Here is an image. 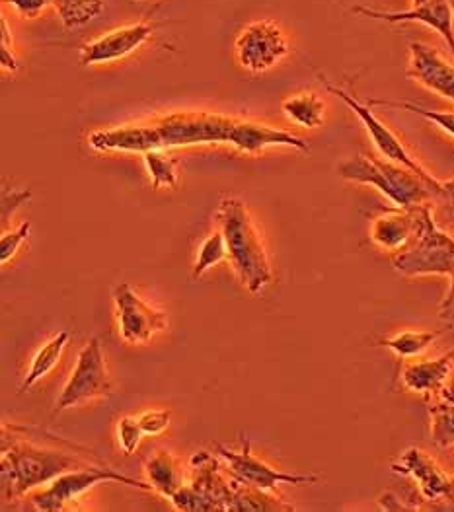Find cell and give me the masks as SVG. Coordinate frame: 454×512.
Segmentation results:
<instances>
[{"mask_svg": "<svg viewBox=\"0 0 454 512\" xmlns=\"http://www.w3.org/2000/svg\"><path fill=\"white\" fill-rule=\"evenodd\" d=\"M86 454H76V450L61 448H43L34 442L18 437L12 425H2V456H0V481H2V499L16 501L24 497L30 489L47 485L53 479L63 476L76 468H82Z\"/></svg>", "mask_w": 454, "mask_h": 512, "instance_id": "obj_1", "label": "cell"}, {"mask_svg": "<svg viewBox=\"0 0 454 512\" xmlns=\"http://www.w3.org/2000/svg\"><path fill=\"white\" fill-rule=\"evenodd\" d=\"M215 219L225 234L228 261L238 279L250 293H262L275 275L262 234L250 217L246 203L236 197H225L217 207Z\"/></svg>", "mask_w": 454, "mask_h": 512, "instance_id": "obj_2", "label": "cell"}, {"mask_svg": "<svg viewBox=\"0 0 454 512\" xmlns=\"http://www.w3.org/2000/svg\"><path fill=\"white\" fill-rule=\"evenodd\" d=\"M338 174L343 180L363 185H373L384 197H388L396 207L414 209L431 203L439 180L431 174H417L414 170L373 156L357 154L338 166Z\"/></svg>", "mask_w": 454, "mask_h": 512, "instance_id": "obj_3", "label": "cell"}, {"mask_svg": "<svg viewBox=\"0 0 454 512\" xmlns=\"http://www.w3.org/2000/svg\"><path fill=\"white\" fill-rule=\"evenodd\" d=\"M394 269L404 277L454 273V236L437 224L431 203L417 207V232L414 240L392 257Z\"/></svg>", "mask_w": 454, "mask_h": 512, "instance_id": "obj_4", "label": "cell"}, {"mask_svg": "<svg viewBox=\"0 0 454 512\" xmlns=\"http://www.w3.org/2000/svg\"><path fill=\"white\" fill-rule=\"evenodd\" d=\"M238 119L209 111H176L152 121L160 148L230 145Z\"/></svg>", "mask_w": 454, "mask_h": 512, "instance_id": "obj_5", "label": "cell"}, {"mask_svg": "<svg viewBox=\"0 0 454 512\" xmlns=\"http://www.w3.org/2000/svg\"><path fill=\"white\" fill-rule=\"evenodd\" d=\"M100 483H123V485H129V487H137L141 491H154L151 483L117 474L115 470L108 468V466L86 464L82 468L65 472L63 476L53 479L49 483V487L34 493L32 503L38 511L43 512L67 511V509H73V507L76 509V501L86 491H90L92 487H96Z\"/></svg>", "mask_w": 454, "mask_h": 512, "instance_id": "obj_6", "label": "cell"}, {"mask_svg": "<svg viewBox=\"0 0 454 512\" xmlns=\"http://www.w3.org/2000/svg\"><path fill=\"white\" fill-rule=\"evenodd\" d=\"M191 481L170 501L178 511L230 512L232 485L219 474V462L209 452H197L190 460Z\"/></svg>", "mask_w": 454, "mask_h": 512, "instance_id": "obj_7", "label": "cell"}, {"mask_svg": "<svg viewBox=\"0 0 454 512\" xmlns=\"http://www.w3.org/2000/svg\"><path fill=\"white\" fill-rule=\"evenodd\" d=\"M392 472L416 481L417 511H454V476H449L427 452L417 446L408 448L392 464Z\"/></svg>", "mask_w": 454, "mask_h": 512, "instance_id": "obj_8", "label": "cell"}, {"mask_svg": "<svg viewBox=\"0 0 454 512\" xmlns=\"http://www.w3.org/2000/svg\"><path fill=\"white\" fill-rule=\"evenodd\" d=\"M114 392L110 370L106 365L100 337H92L78 353L75 370L69 376L61 396L55 403V413L76 407L90 400L108 398Z\"/></svg>", "mask_w": 454, "mask_h": 512, "instance_id": "obj_9", "label": "cell"}, {"mask_svg": "<svg viewBox=\"0 0 454 512\" xmlns=\"http://www.w3.org/2000/svg\"><path fill=\"white\" fill-rule=\"evenodd\" d=\"M289 55L287 37L269 20L246 26L236 39L238 63L250 73H264Z\"/></svg>", "mask_w": 454, "mask_h": 512, "instance_id": "obj_10", "label": "cell"}, {"mask_svg": "<svg viewBox=\"0 0 454 512\" xmlns=\"http://www.w3.org/2000/svg\"><path fill=\"white\" fill-rule=\"evenodd\" d=\"M320 82H322V86H324L330 94H334L336 98H340L341 102L361 119V123L365 125V129H367V133H369L373 145L377 147V150H379L380 154H382L386 160L396 162V164H402V166L414 170L417 174H423V176L429 174V172L417 162L416 158L408 152V148L404 147V143L394 135V131H390V127H386V125L380 121L379 117L375 115V111L371 110V106L361 104L351 92H347V90L341 88V86L332 84L324 74H320Z\"/></svg>", "mask_w": 454, "mask_h": 512, "instance_id": "obj_11", "label": "cell"}, {"mask_svg": "<svg viewBox=\"0 0 454 512\" xmlns=\"http://www.w3.org/2000/svg\"><path fill=\"white\" fill-rule=\"evenodd\" d=\"M217 448V454L223 456L232 470L234 477L238 481H244L248 485H254V487H260L265 491H277L279 485H312L316 483L320 477L314 476V474H283V472H277L275 468H271L269 464H265L264 460L256 458L254 452H252V442L248 437L242 435V450L240 452H234L223 444H215Z\"/></svg>", "mask_w": 454, "mask_h": 512, "instance_id": "obj_12", "label": "cell"}, {"mask_svg": "<svg viewBox=\"0 0 454 512\" xmlns=\"http://www.w3.org/2000/svg\"><path fill=\"white\" fill-rule=\"evenodd\" d=\"M115 312L119 335L123 341L137 345L147 343L154 333L164 330L168 316L143 302V298L131 289V285L121 283L114 291Z\"/></svg>", "mask_w": 454, "mask_h": 512, "instance_id": "obj_13", "label": "cell"}, {"mask_svg": "<svg viewBox=\"0 0 454 512\" xmlns=\"http://www.w3.org/2000/svg\"><path fill=\"white\" fill-rule=\"evenodd\" d=\"M351 12L390 24H425L441 34L454 53V12L449 0H427L421 6L406 12H386L365 4H357L351 8Z\"/></svg>", "mask_w": 454, "mask_h": 512, "instance_id": "obj_14", "label": "cell"}, {"mask_svg": "<svg viewBox=\"0 0 454 512\" xmlns=\"http://www.w3.org/2000/svg\"><path fill=\"white\" fill-rule=\"evenodd\" d=\"M151 24H131L112 30L104 36L96 37L80 47V65H100V63H112L119 61L133 51H137L141 45H145L152 37Z\"/></svg>", "mask_w": 454, "mask_h": 512, "instance_id": "obj_15", "label": "cell"}, {"mask_svg": "<svg viewBox=\"0 0 454 512\" xmlns=\"http://www.w3.org/2000/svg\"><path fill=\"white\" fill-rule=\"evenodd\" d=\"M408 76L417 80L427 90L454 102V65H451L435 47L421 41L410 43Z\"/></svg>", "mask_w": 454, "mask_h": 512, "instance_id": "obj_16", "label": "cell"}, {"mask_svg": "<svg viewBox=\"0 0 454 512\" xmlns=\"http://www.w3.org/2000/svg\"><path fill=\"white\" fill-rule=\"evenodd\" d=\"M417 207L414 209H386L371 220L369 236L375 246L384 252H402L416 236Z\"/></svg>", "mask_w": 454, "mask_h": 512, "instance_id": "obj_17", "label": "cell"}, {"mask_svg": "<svg viewBox=\"0 0 454 512\" xmlns=\"http://www.w3.org/2000/svg\"><path fill=\"white\" fill-rule=\"evenodd\" d=\"M88 145L98 152H139L145 154L149 150H160L156 129L149 123L123 125L114 129L94 131L88 137Z\"/></svg>", "mask_w": 454, "mask_h": 512, "instance_id": "obj_18", "label": "cell"}, {"mask_svg": "<svg viewBox=\"0 0 454 512\" xmlns=\"http://www.w3.org/2000/svg\"><path fill=\"white\" fill-rule=\"evenodd\" d=\"M454 368V347L445 355L427 361H408L402 366L400 378L406 390L431 398L443 390Z\"/></svg>", "mask_w": 454, "mask_h": 512, "instance_id": "obj_19", "label": "cell"}, {"mask_svg": "<svg viewBox=\"0 0 454 512\" xmlns=\"http://www.w3.org/2000/svg\"><path fill=\"white\" fill-rule=\"evenodd\" d=\"M230 145L244 154H256L269 147H293L303 152H310V145L301 137L289 131L273 129L269 125L244 121V119H238Z\"/></svg>", "mask_w": 454, "mask_h": 512, "instance_id": "obj_20", "label": "cell"}, {"mask_svg": "<svg viewBox=\"0 0 454 512\" xmlns=\"http://www.w3.org/2000/svg\"><path fill=\"white\" fill-rule=\"evenodd\" d=\"M145 470L154 491L166 499H172L186 485L182 462L168 450H156L147 460Z\"/></svg>", "mask_w": 454, "mask_h": 512, "instance_id": "obj_21", "label": "cell"}, {"mask_svg": "<svg viewBox=\"0 0 454 512\" xmlns=\"http://www.w3.org/2000/svg\"><path fill=\"white\" fill-rule=\"evenodd\" d=\"M232 485V503L230 512H291L295 507L287 505L281 497H275L273 491H265L260 487L230 479Z\"/></svg>", "mask_w": 454, "mask_h": 512, "instance_id": "obj_22", "label": "cell"}, {"mask_svg": "<svg viewBox=\"0 0 454 512\" xmlns=\"http://www.w3.org/2000/svg\"><path fill=\"white\" fill-rule=\"evenodd\" d=\"M69 339H71V333H69V331H59L53 339H49V341L39 349L38 355L34 357L32 366H30V370H28V374H26L22 386H20V394L28 392L34 384H38L43 376H47V374L57 366L59 359L63 357V351H65Z\"/></svg>", "mask_w": 454, "mask_h": 512, "instance_id": "obj_23", "label": "cell"}, {"mask_svg": "<svg viewBox=\"0 0 454 512\" xmlns=\"http://www.w3.org/2000/svg\"><path fill=\"white\" fill-rule=\"evenodd\" d=\"M283 111L297 125L306 127V129H316L324 123L326 106L318 94L303 92V94L287 98L283 102Z\"/></svg>", "mask_w": 454, "mask_h": 512, "instance_id": "obj_24", "label": "cell"}, {"mask_svg": "<svg viewBox=\"0 0 454 512\" xmlns=\"http://www.w3.org/2000/svg\"><path fill=\"white\" fill-rule=\"evenodd\" d=\"M441 333L443 331H400L392 337L382 339L380 345L390 349L396 357H400L404 361H410V359L419 357L421 353H425L441 337Z\"/></svg>", "mask_w": 454, "mask_h": 512, "instance_id": "obj_25", "label": "cell"}, {"mask_svg": "<svg viewBox=\"0 0 454 512\" xmlns=\"http://www.w3.org/2000/svg\"><path fill=\"white\" fill-rule=\"evenodd\" d=\"M429 419H431V439L439 448H449L454 444V400L443 396L427 398Z\"/></svg>", "mask_w": 454, "mask_h": 512, "instance_id": "obj_26", "label": "cell"}, {"mask_svg": "<svg viewBox=\"0 0 454 512\" xmlns=\"http://www.w3.org/2000/svg\"><path fill=\"white\" fill-rule=\"evenodd\" d=\"M143 162L151 176L152 187H178V158L170 150H149L143 154Z\"/></svg>", "mask_w": 454, "mask_h": 512, "instance_id": "obj_27", "label": "cell"}, {"mask_svg": "<svg viewBox=\"0 0 454 512\" xmlns=\"http://www.w3.org/2000/svg\"><path fill=\"white\" fill-rule=\"evenodd\" d=\"M53 6L65 28H78L102 14L104 0H55Z\"/></svg>", "mask_w": 454, "mask_h": 512, "instance_id": "obj_28", "label": "cell"}, {"mask_svg": "<svg viewBox=\"0 0 454 512\" xmlns=\"http://www.w3.org/2000/svg\"><path fill=\"white\" fill-rule=\"evenodd\" d=\"M367 106L371 108H392V110L410 111L425 117L427 121L435 123L439 129H443L445 133H449L454 137V111H435L427 110L414 102H406V100H384V98H369Z\"/></svg>", "mask_w": 454, "mask_h": 512, "instance_id": "obj_29", "label": "cell"}, {"mask_svg": "<svg viewBox=\"0 0 454 512\" xmlns=\"http://www.w3.org/2000/svg\"><path fill=\"white\" fill-rule=\"evenodd\" d=\"M223 259H228L227 240H225L223 230L219 228V230L211 232L201 242V246L197 250V259H195V265H193L191 279L197 281L201 275H205L213 265L221 263Z\"/></svg>", "mask_w": 454, "mask_h": 512, "instance_id": "obj_30", "label": "cell"}, {"mask_svg": "<svg viewBox=\"0 0 454 512\" xmlns=\"http://www.w3.org/2000/svg\"><path fill=\"white\" fill-rule=\"evenodd\" d=\"M433 217L441 228L454 230V180L439 183L431 201Z\"/></svg>", "mask_w": 454, "mask_h": 512, "instance_id": "obj_31", "label": "cell"}, {"mask_svg": "<svg viewBox=\"0 0 454 512\" xmlns=\"http://www.w3.org/2000/svg\"><path fill=\"white\" fill-rule=\"evenodd\" d=\"M30 232H32L30 220L22 222L16 230L2 232V238H0V263L2 265H6L12 257L16 256V252L22 248V244L30 238Z\"/></svg>", "mask_w": 454, "mask_h": 512, "instance_id": "obj_32", "label": "cell"}, {"mask_svg": "<svg viewBox=\"0 0 454 512\" xmlns=\"http://www.w3.org/2000/svg\"><path fill=\"white\" fill-rule=\"evenodd\" d=\"M117 435H119V444H121L123 452L127 456H131L137 450V446L141 444V439L145 437V433L141 429V423H139V417H123L119 421Z\"/></svg>", "mask_w": 454, "mask_h": 512, "instance_id": "obj_33", "label": "cell"}, {"mask_svg": "<svg viewBox=\"0 0 454 512\" xmlns=\"http://www.w3.org/2000/svg\"><path fill=\"white\" fill-rule=\"evenodd\" d=\"M32 199V191L30 189H24V191H14V189H10V187H2V205H0V209H2V226L8 222L10 219V215L16 211V209H20L24 203H28Z\"/></svg>", "mask_w": 454, "mask_h": 512, "instance_id": "obj_34", "label": "cell"}, {"mask_svg": "<svg viewBox=\"0 0 454 512\" xmlns=\"http://www.w3.org/2000/svg\"><path fill=\"white\" fill-rule=\"evenodd\" d=\"M0 34H2V37H0V65L8 73H18L20 65H18V59L12 51V41H10V30H8L6 18L0 20Z\"/></svg>", "mask_w": 454, "mask_h": 512, "instance_id": "obj_35", "label": "cell"}, {"mask_svg": "<svg viewBox=\"0 0 454 512\" xmlns=\"http://www.w3.org/2000/svg\"><path fill=\"white\" fill-rule=\"evenodd\" d=\"M139 423H141V429L145 435L154 437L168 429L170 413L168 411H145L143 415H139Z\"/></svg>", "mask_w": 454, "mask_h": 512, "instance_id": "obj_36", "label": "cell"}, {"mask_svg": "<svg viewBox=\"0 0 454 512\" xmlns=\"http://www.w3.org/2000/svg\"><path fill=\"white\" fill-rule=\"evenodd\" d=\"M4 2L12 6L20 18H28V20L39 18L41 12H45L49 6L55 4V0H4Z\"/></svg>", "mask_w": 454, "mask_h": 512, "instance_id": "obj_37", "label": "cell"}, {"mask_svg": "<svg viewBox=\"0 0 454 512\" xmlns=\"http://www.w3.org/2000/svg\"><path fill=\"white\" fill-rule=\"evenodd\" d=\"M439 318H441L445 324L454 326V273L451 275L449 293L443 298V302H441V306H439Z\"/></svg>", "mask_w": 454, "mask_h": 512, "instance_id": "obj_38", "label": "cell"}, {"mask_svg": "<svg viewBox=\"0 0 454 512\" xmlns=\"http://www.w3.org/2000/svg\"><path fill=\"white\" fill-rule=\"evenodd\" d=\"M414 2V6H421L423 2H427V0H412Z\"/></svg>", "mask_w": 454, "mask_h": 512, "instance_id": "obj_39", "label": "cell"}, {"mask_svg": "<svg viewBox=\"0 0 454 512\" xmlns=\"http://www.w3.org/2000/svg\"><path fill=\"white\" fill-rule=\"evenodd\" d=\"M451 2V6H453V12H454V0H449Z\"/></svg>", "mask_w": 454, "mask_h": 512, "instance_id": "obj_40", "label": "cell"}]
</instances>
